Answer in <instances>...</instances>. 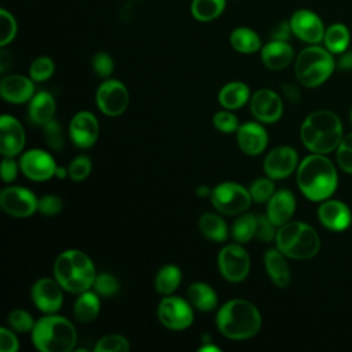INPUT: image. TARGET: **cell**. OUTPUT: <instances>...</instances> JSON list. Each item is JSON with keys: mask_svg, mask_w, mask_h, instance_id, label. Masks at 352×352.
Segmentation results:
<instances>
[{"mask_svg": "<svg viewBox=\"0 0 352 352\" xmlns=\"http://www.w3.org/2000/svg\"><path fill=\"white\" fill-rule=\"evenodd\" d=\"M297 184L308 199L323 201L336 191V168L331 161L322 154L315 153L308 155L298 165Z\"/></svg>", "mask_w": 352, "mask_h": 352, "instance_id": "1", "label": "cell"}, {"mask_svg": "<svg viewBox=\"0 0 352 352\" xmlns=\"http://www.w3.org/2000/svg\"><path fill=\"white\" fill-rule=\"evenodd\" d=\"M216 326L227 338L246 340L260 330L261 316L250 301L235 298L221 305L216 315Z\"/></svg>", "mask_w": 352, "mask_h": 352, "instance_id": "2", "label": "cell"}, {"mask_svg": "<svg viewBox=\"0 0 352 352\" xmlns=\"http://www.w3.org/2000/svg\"><path fill=\"white\" fill-rule=\"evenodd\" d=\"M300 136L309 151L326 154L338 147L342 139V125L333 111L318 110L305 118Z\"/></svg>", "mask_w": 352, "mask_h": 352, "instance_id": "3", "label": "cell"}, {"mask_svg": "<svg viewBox=\"0 0 352 352\" xmlns=\"http://www.w3.org/2000/svg\"><path fill=\"white\" fill-rule=\"evenodd\" d=\"M54 275L65 290L80 294L92 287L96 271L92 260L84 252L70 249L56 257Z\"/></svg>", "mask_w": 352, "mask_h": 352, "instance_id": "4", "label": "cell"}, {"mask_svg": "<svg viewBox=\"0 0 352 352\" xmlns=\"http://www.w3.org/2000/svg\"><path fill=\"white\" fill-rule=\"evenodd\" d=\"M32 341L41 352H70L76 345L77 333L70 320L48 314L34 323Z\"/></svg>", "mask_w": 352, "mask_h": 352, "instance_id": "5", "label": "cell"}, {"mask_svg": "<svg viewBox=\"0 0 352 352\" xmlns=\"http://www.w3.org/2000/svg\"><path fill=\"white\" fill-rule=\"evenodd\" d=\"M276 248L290 258L305 260L314 257L320 248L316 231L302 221H287L276 231Z\"/></svg>", "mask_w": 352, "mask_h": 352, "instance_id": "6", "label": "cell"}, {"mask_svg": "<svg viewBox=\"0 0 352 352\" xmlns=\"http://www.w3.org/2000/svg\"><path fill=\"white\" fill-rule=\"evenodd\" d=\"M334 59L329 50L318 45L304 48L294 63L297 80L307 88L323 84L334 70Z\"/></svg>", "mask_w": 352, "mask_h": 352, "instance_id": "7", "label": "cell"}, {"mask_svg": "<svg viewBox=\"0 0 352 352\" xmlns=\"http://www.w3.org/2000/svg\"><path fill=\"white\" fill-rule=\"evenodd\" d=\"M212 205L224 214H238L245 212L252 204V195L248 188L234 182L217 184L210 192Z\"/></svg>", "mask_w": 352, "mask_h": 352, "instance_id": "8", "label": "cell"}, {"mask_svg": "<svg viewBox=\"0 0 352 352\" xmlns=\"http://www.w3.org/2000/svg\"><path fill=\"white\" fill-rule=\"evenodd\" d=\"M217 265L224 279L241 282L250 271V257L242 245L231 243L219 252Z\"/></svg>", "mask_w": 352, "mask_h": 352, "instance_id": "9", "label": "cell"}, {"mask_svg": "<svg viewBox=\"0 0 352 352\" xmlns=\"http://www.w3.org/2000/svg\"><path fill=\"white\" fill-rule=\"evenodd\" d=\"M191 307L192 305L182 297H164L158 305V319L170 330H184L191 326L194 320Z\"/></svg>", "mask_w": 352, "mask_h": 352, "instance_id": "10", "label": "cell"}, {"mask_svg": "<svg viewBox=\"0 0 352 352\" xmlns=\"http://www.w3.org/2000/svg\"><path fill=\"white\" fill-rule=\"evenodd\" d=\"M95 100L103 114L116 117L125 111L129 102V94L121 81L106 80L99 85Z\"/></svg>", "mask_w": 352, "mask_h": 352, "instance_id": "11", "label": "cell"}, {"mask_svg": "<svg viewBox=\"0 0 352 352\" xmlns=\"http://www.w3.org/2000/svg\"><path fill=\"white\" fill-rule=\"evenodd\" d=\"M0 204L3 210L14 217H29L38 208L36 195L21 186L6 187L0 192Z\"/></svg>", "mask_w": 352, "mask_h": 352, "instance_id": "12", "label": "cell"}, {"mask_svg": "<svg viewBox=\"0 0 352 352\" xmlns=\"http://www.w3.org/2000/svg\"><path fill=\"white\" fill-rule=\"evenodd\" d=\"M19 168L22 173L34 182H44L55 175V160L44 150L33 148L22 154L19 160Z\"/></svg>", "mask_w": 352, "mask_h": 352, "instance_id": "13", "label": "cell"}, {"mask_svg": "<svg viewBox=\"0 0 352 352\" xmlns=\"http://www.w3.org/2000/svg\"><path fill=\"white\" fill-rule=\"evenodd\" d=\"M250 111L257 121L276 122L283 113V103L278 94L268 88L258 89L250 98Z\"/></svg>", "mask_w": 352, "mask_h": 352, "instance_id": "14", "label": "cell"}, {"mask_svg": "<svg viewBox=\"0 0 352 352\" xmlns=\"http://www.w3.org/2000/svg\"><path fill=\"white\" fill-rule=\"evenodd\" d=\"M62 286L55 279L41 278L32 286V301L34 305L45 314H55L59 311L63 302Z\"/></svg>", "mask_w": 352, "mask_h": 352, "instance_id": "15", "label": "cell"}, {"mask_svg": "<svg viewBox=\"0 0 352 352\" xmlns=\"http://www.w3.org/2000/svg\"><path fill=\"white\" fill-rule=\"evenodd\" d=\"M297 153L289 146H279L271 150L264 158V172L272 180L290 176L297 166Z\"/></svg>", "mask_w": 352, "mask_h": 352, "instance_id": "16", "label": "cell"}, {"mask_svg": "<svg viewBox=\"0 0 352 352\" xmlns=\"http://www.w3.org/2000/svg\"><path fill=\"white\" fill-rule=\"evenodd\" d=\"M69 136L78 148L94 146L99 136V122L89 111H78L73 116L69 125Z\"/></svg>", "mask_w": 352, "mask_h": 352, "instance_id": "17", "label": "cell"}, {"mask_svg": "<svg viewBox=\"0 0 352 352\" xmlns=\"http://www.w3.org/2000/svg\"><path fill=\"white\" fill-rule=\"evenodd\" d=\"M290 28L294 36L311 44H316L324 37V28L320 18L308 10H298L290 18Z\"/></svg>", "mask_w": 352, "mask_h": 352, "instance_id": "18", "label": "cell"}, {"mask_svg": "<svg viewBox=\"0 0 352 352\" xmlns=\"http://www.w3.org/2000/svg\"><path fill=\"white\" fill-rule=\"evenodd\" d=\"M25 146V132L21 122L8 114L0 118V151L4 157H14Z\"/></svg>", "mask_w": 352, "mask_h": 352, "instance_id": "19", "label": "cell"}, {"mask_svg": "<svg viewBox=\"0 0 352 352\" xmlns=\"http://www.w3.org/2000/svg\"><path fill=\"white\" fill-rule=\"evenodd\" d=\"M0 94L6 102L25 103L34 96L33 80L19 74L6 76L0 81Z\"/></svg>", "mask_w": 352, "mask_h": 352, "instance_id": "20", "label": "cell"}, {"mask_svg": "<svg viewBox=\"0 0 352 352\" xmlns=\"http://www.w3.org/2000/svg\"><path fill=\"white\" fill-rule=\"evenodd\" d=\"M236 142L245 154L258 155L267 147V131L258 122H245L236 131Z\"/></svg>", "mask_w": 352, "mask_h": 352, "instance_id": "21", "label": "cell"}, {"mask_svg": "<svg viewBox=\"0 0 352 352\" xmlns=\"http://www.w3.org/2000/svg\"><path fill=\"white\" fill-rule=\"evenodd\" d=\"M318 217L320 223L333 231H342L349 227L352 216L349 208L340 201H324L318 209Z\"/></svg>", "mask_w": 352, "mask_h": 352, "instance_id": "22", "label": "cell"}, {"mask_svg": "<svg viewBox=\"0 0 352 352\" xmlns=\"http://www.w3.org/2000/svg\"><path fill=\"white\" fill-rule=\"evenodd\" d=\"M294 209V195L289 190H279L275 191L274 195L268 199L267 216L276 227H280L292 219Z\"/></svg>", "mask_w": 352, "mask_h": 352, "instance_id": "23", "label": "cell"}, {"mask_svg": "<svg viewBox=\"0 0 352 352\" xmlns=\"http://www.w3.org/2000/svg\"><path fill=\"white\" fill-rule=\"evenodd\" d=\"M55 110H56V103L54 96L47 91H41V92H37L29 100L28 118L32 124L43 126L51 120H54Z\"/></svg>", "mask_w": 352, "mask_h": 352, "instance_id": "24", "label": "cell"}, {"mask_svg": "<svg viewBox=\"0 0 352 352\" xmlns=\"http://www.w3.org/2000/svg\"><path fill=\"white\" fill-rule=\"evenodd\" d=\"M293 48L280 40H272L261 48V60L271 70H280L293 60Z\"/></svg>", "mask_w": 352, "mask_h": 352, "instance_id": "25", "label": "cell"}, {"mask_svg": "<svg viewBox=\"0 0 352 352\" xmlns=\"http://www.w3.org/2000/svg\"><path fill=\"white\" fill-rule=\"evenodd\" d=\"M264 265L271 280L279 286L286 287L290 282V270L285 260V254L276 249H268L264 254Z\"/></svg>", "mask_w": 352, "mask_h": 352, "instance_id": "26", "label": "cell"}, {"mask_svg": "<svg viewBox=\"0 0 352 352\" xmlns=\"http://www.w3.org/2000/svg\"><path fill=\"white\" fill-rule=\"evenodd\" d=\"M250 98V89L245 82L232 81L226 84L217 96L219 103L227 110H236L242 107Z\"/></svg>", "mask_w": 352, "mask_h": 352, "instance_id": "27", "label": "cell"}, {"mask_svg": "<svg viewBox=\"0 0 352 352\" xmlns=\"http://www.w3.org/2000/svg\"><path fill=\"white\" fill-rule=\"evenodd\" d=\"M188 302L202 312L213 311L217 307V294L216 292L204 282H195L190 285L187 290Z\"/></svg>", "mask_w": 352, "mask_h": 352, "instance_id": "28", "label": "cell"}, {"mask_svg": "<svg viewBox=\"0 0 352 352\" xmlns=\"http://www.w3.org/2000/svg\"><path fill=\"white\" fill-rule=\"evenodd\" d=\"M100 311V300L96 292L85 290L80 293L74 302L73 315L81 323H89L96 319Z\"/></svg>", "mask_w": 352, "mask_h": 352, "instance_id": "29", "label": "cell"}, {"mask_svg": "<svg viewBox=\"0 0 352 352\" xmlns=\"http://www.w3.org/2000/svg\"><path fill=\"white\" fill-rule=\"evenodd\" d=\"M201 232L214 242H224L228 236V228L226 221L214 213H204L198 220Z\"/></svg>", "mask_w": 352, "mask_h": 352, "instance_id": "30", "label": "cell"}, {"mask_svg": "<svg viewBox=\"0 0 352 352\" xmlns=\"http://www.w3.org/2000/svg\"><path fill=\"white\" fill-rule=\"evenodd\" d=\"M232 48L242 54H252L261 48V40L256 32L249 28H236L230 36Z\"/></svg>", "mask_w": 352, "mask_h": 352, "instance_id": "31", "label": "cell"}, {"mask_svg": "<svg viewBox=\"0 0 352 352\" xmlns=\"http://www.w3.org/2000/svg\"><path fill=\"white\" fill-rule=\"evenodd\" d=\"M182 282V272L179 267L173 264H166L155 275L154 279V286L158 293L168 296L172 294L180 285Z\"/></svg>", "mask_w": 352, "mask_h": 352, "instance_id": "32", "label": "cell"}, {"mask_svg": "<svg viewBox=\"0 0 352 352\" xmlns=\"http://www.w3.org/2000/svg\"><path fill=\"white\" fill-rule=\"evenodd\" d=\"M226 0H192L191 14L201 22H209L221 15Z\"/></svg>", "mask_w": 352, "mask_h": 352, "instance_id": "33", "label": "cell"}, {"mask_svg": "<svg viewBox=\"0 0 352 352\" xmlns=\"http://www.w3.org/2000/svg\"><path fill=\"white\" fill-rule=\"evenodd\" d=\"M324 45L333 54H342L349 44V32L342 23H334L324 32Z\"/></svg>", "mask_w": 352, "mask_h": 352, "instance_id": "34", "label": "cell"}, {"mask_svg": "<svg viewBox=\"0 0 352 352\" xmlns=\"http://www.w3.org/2000/svg\"><path fill=\"white\" fill-rule=\"evenodd\" d=\"M256 227H257V217L254 214L246 213L239 216L234 224H232V238L238 243H246L256 235Z\"/></svg>", "mask_w": 352, "mask_h": 352, "instance_id": "35", "label": "cell"}, {"mask_svg": "<svg viewBox=\"0 0 352 352\" xmlns=\"http://www.w3.org/2000/svg\"><path fill=\"white\" fill-rule=\"evenodd\" d=\"M95 352H126L129 351V342L125 337L118 334H109L102 337L94 348Z\"/></svg>", "mask_w": 352, "mask_h": 352, "instance_id": "36", "label": "cell"}, {"mask_svg": "<svg viewBox=\"0 0 352 352\" xmlns=\"http://www.w3.org/2000/svg\"><path fill=\"white\" fill-rule=\"evenodd\" d=\"M55 70V65L51 58L48 56H38L36 58L29 69V76L33 81H45L48 80Z\"/></svg>", "mask_w": 352, "mask_h": 352, "instance_id": "37", "label": "cell"}, {"mask_svg": "<svg viewBox=\"0 0 352 352\" xmlns=\"http://www.w3.org/2000/svg\"><path fill=\"white\" fill-rule=\"evenodd\" d=\"M249 191H250L252 199L257 204H261V202L268 201L274 195L275 186H274L271 177H268V179L267 177H260V179H256L250 184Z\"/></svg>", "mask_w": 352, "mask_h": 352, "instance_id": "38", "label": "cell"}, {"mask_svg": "<svg viewBox=\"0 0 352 352\" xmlns=\"http://www.w3.org/2000/svg\"><path fill=\"white\" fill-rule=\"evenodd\" d=\"M94 292H96L102 297H113L120 290L118 280L110 274H96L94 280Z\"/></svg>", "mask_w": 352, "mask_h": 352, "instance_id": "39", "label": "cell"}, {"mask_svg": "<svg viewBox=\"0 0 352 352\" xmlns=\"http://www.w3.org/2000/svg\"><path fill=\"white\" fill-rule=\"evenodd\" d=\"M8 324L12 330L18 331V333H28L32 331L34 327V320L32 318V315L25 311V309H14L10 312L8 315Z\"/></svg>", "mask_w": 352, "mask_h": 352, "instance_id": "40", "label": "cell"}, {"mask_svg": "<svg viewBox=\"0 0 352 352\" xmlns=\"http://www.w3.org/2000/svg\"><path fill=\"white\" fill-rule=\"evenodd\" d=\"M0 45L4 47L11 43L16 34L15 18L6 10H0Z\"/></svg>", "mask_w": 352, "mask_h": 352, "instance_id": "41", "label": "cell"}, {"mask_svg": "<svg viewBox=\"0 0 352 352\" xmlns=\"http://www.w3.org/2000/svg\"><path fill=\"white\" fill-rule=\"evenodd\" d=\"M91 169H92V162H91L89 157H87V155L76 157L67 168L70 179L74 182H81V180L87 179L91 173Z\"/></svg>", "mask_w": 352, "mask_h": 352, "instance_id": "42", "label": "cell"}, {"mask_svg": "<svg viewBox=\"0 0 352 352\" xmlns=\"http://www.w3.org/2000/svg\"><path fill=\"white\" fill-rule=\"evenodd\" d=\"M337 162L342 170L352 173V133L341 139L337 147Z\"/></svg>", "mask_w": 352, "mask_h": 352, "instance_id": "43", "label": "cell"}, {"mask_svg": "<svg viewBox=\"0 0 352 352\" xmlns=\"http://www.w3.org/2000/svg\"><path fill=\"white\" fill-rule=\"evenodd\" d=\"M44 128V139L52 150H60L63 147V131L56 120H51Z\"/></svg>", "mask_w": 352, "mask_h": 352, "instance_id": "44", "label": "cell"}, {"mask_svg": "<svg viewBox=\"0 0 352 352\" xmlns=\"http://www.w3.org/2000/svg\"><path fill=\"white\" fill-rule=\"evenodd\" d=\"M213 125L217 131L223 133H232V132H236L239 128L238 118L231 111H227V110L217 111L213 116Z\"/></svg>", "mask_w": 352, "mask_h": 352, "instance_id": "45", "label": "cell"}, {"mask_svg": "<svg viewBox=\"0 0 352 352\" xmlns=\"http://www.w3.org/2000/svg\"><path fill=\"white\" fill-rule=\"evenodd\" d=\"M92 69L98 77H110L114 70V62L106 52H98L92 58Z\"/></svg>", "mask_w": 352, "mask_h": 352, "instance_id": "46", "label": "cell"}, {"mask_svg": "<svg viewBox=\"0 0 352 352\" xmlns=\"http://www.w3.org/2000/svg\"><path fill=\"white\" fill-rule=\"evenodd\" d=\"M63 208V202L59 197L48 194L38 199V208L37 210L44 216H55L58 214Z\"/></svg>", "mask_w": 352, "mask_h": 352, "instance_id": "47", "label": "cell"}, {"mask_svg": "<svg viewBox=\"0 0 352 352\" xmlns=\"http://www.w3.org/2000/svg\"><path fill=\"white\" fill-rule=\"evenodd\" d=\"M275 224L268 219V216H257V227L256 236L261 242H271L276 236Z\"/></svg>", "mask_w": 352, "mask_h": 352, "instance_id": "48", "label": "cell"}, {"mask_svg": "<svg viewBox=\"0 0 352 352\" xmlns=\"http://www.w3.org/2000/svg\"><path fill=\"white\" fill-rule=\"evenodd\" d=\"M18 340L15 337V334L6 329L1 327L0 329V351L1 352H16L18 351Z\"/></svg>", "mask_w": 352, "mask_h": 352, "instance_id": "49", "label": "cell"}, {"mask_svg": "<svg viewBox=\"0 0 352 352\" xmlns=\"http://www.w3.org/2000/svg\"><path fill=\"white\" fill-rule=\"evenodd\" d=\"M18 173V165L12 157H4L1 161V179L6 183H11Z\"/></svg>", "mask_w": 352, "mask_h": 352, "instance_id": "50", "label": "cell"}, {"mask_svg": "<svg viewBox=\"0 0 352 352\" xmlns=\"http://www.w3.org/2000/svg\"><path fill=\"white\" fill-rule=\"evenodd\" d=\"M290 33H293V32H292V28H290V23H287V22H280V23L275 28V30L272 32L271 37H272V40L286 41V40L290 37Z\"/></svg>", "mask_w": 352, "mask_h": 352, "instance_id": "51", "label": "cell"}, {"mask_svg": "<svg viewBox=\"0 0 352 352\" xmlns=\"http://www.w3.org/2000/svg\"><path fill=\"white\" fill-rule=\"evenodd\" d=\"M282 91L286 96V99L292 103H297L300 100V91L293 84H282Z\"/></svg>", "mask_w": 352, "mask_h": 352, "instance_id": "52", "label": "cell"}, {"mask_svg": "<svg viewBox=\"0 0 352 352\" xmlns=\"http://www.w3.org/2000/svg\"><path fill=\"white\" fill-rule=\"evenodd\" d=\"M338 67L344 69V70L352 69V51H348L341 55V58L338 60Z\"/></svg>", "mask_w": 352, "mask_h": 352, "instance_id": "53", "label": "cell"}, {"mask_svg": "<svg viewBox=\"0 0 352 352\" xmlns=\"http://www.w3.org/2000/svg\"><path fill=\"white\" fill-rule=\"evenodd\" d=\"M210 192H212V190H210L208 186H199V187H197V190H195V194H197L198 197H201V198L210 197Z\"/></svg>", "mask_w": 352, "mask_h": 352, "instance_id": "54", "label": "cell"}, {"mask_svg": "<svg viewBox=\"0 0 352 352\" xmlns=\"http://www.w3.org/2000/svg\"><path fill=\"white\" fill-rule=\"evenodd\" d=\"M66 175H69V170H66V168H63V166H56L55 176H56L58 179H65Z\"/></svg>", "mask_w": 352, "mask_h": 352, "instance_id": "55", "label": "cell"}, {"mask_svg": "<svg viewBox=\"0 0 352 352\" xmlns=\"http://www.w3.org/2000/svg\"><path fill=\"white\" fill-rule=\"evenodd\" d=\"M199 351H214V352H219V351H220V348L213 346V345H204V346H201V348H199Z\"/></svg>", "mask_w": 352, "mask_h": 352, "instance_id": "56", "label": "cell"}, {"mask_svg": "<svg viewBox=\"0 0 352 352\" xmlns=\"http://www.w3.org/2000/svg\"><path fill=\"white\" fill-rule=\"evenodd\" d=\"M351 120H352V111H351Z\"/></svg>", "mask_w": 352, "mask_h": 352, "instance_id": "57", "label": "cell"}]
</instances>
